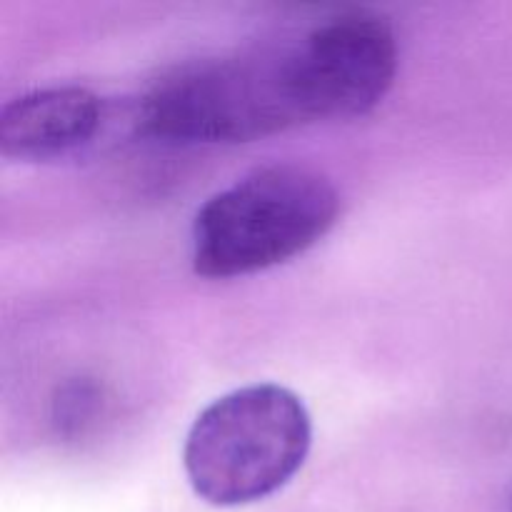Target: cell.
I'll return each mask as SVG.
<instances>
[{
	"label": "cell",
	"instance_id": "cell-1",
	"mask_svg": "<svg viewBox=\"0 0 512 512\" xmlns=\"http://www.w3.org/2000/svg\"><path fill=\"white\" fill-rule=\"evenodd\" d=\"M340 195L318 170L268 165L215 193L193 223V268L238 278L305 253L335 225Z\"/></svg>",
	"mask_w": 512,
	"mask_h": 512
},
{
	"label": "cell",
	"instance_id": "cell-2",
	"mask_svg": "<svg viewBox=\"0 0 512 512\" xmlns=\"http://www.w3.org/2000/svg\"><path fill=\"white\" fill-rule=\"evenodd\" d=\"M310 443L313 425L298 395L273 383L248 385L195 418L185 438V475L215 508L258 503L290 483Z\"/></svg>",
	"mask_w": 512,
	"mask_h": 512
},
{
	"label": "cell",
	"instance_id": "cell-3",
	"mask_svg": "<svg viewBox=\"0 0 512 512\" xmlns=\"http://www.w3.org/2000/svg\"><path fill=\"white\" fill-rule=\"evenodd\" d=\"M138 123L175 143H248L305 123L290 45L178 65L143 95Z\"/></svg>",
	"mask_w": 512,
	"mask_h": 512
},
{
	"label": "cell",
	"instance_id": "cell-4",
	"mask_svg": "<svg viewBox=\"0 0 512 512\" xmlns=\"http://www.w3.org/2000/svg\"><path fill=\"white\" fill-rule=\"evenodd\" d=\"M290 73L305 120L363 115L393 85L398 40L380 15L338 13L290 45Z\"/></svg>",
	"mask_w": 512,
	"mask_h": 512
},
{
	"label": "cell",
	"instance_id": "cell-5",
	"mask_svg": "<svg viewBox=\"0 0 512 512\" xmlns=\"http://www.w3.org/2000/svg\"><path fill=\"white\" fill-rule=\"evenodd\" d=\"M100 98L80 85L40 88L0 110V153L15 160H53L88 143L100 128Z\"/></svg>",
	"mask_w": 512,
	"mask_h": 512
},
{
	"label": "cell",
	"instance_id": "cell-6",
	"mask_svg": "<svg viewBox=\"0 0 512 512\" xmlns=\"http://www.w3.org/2000/svg\"><path fill=\"white\" fill-rule=\"evenodd\" d=\"M55 405H58L55 418H58L60 430L70 433L93 418L95 408H98V390L90 383H73L60 393V400Z\"/></svg>",
	"mask_w": 512,
	"mask_h": 512
}]
</instances>
